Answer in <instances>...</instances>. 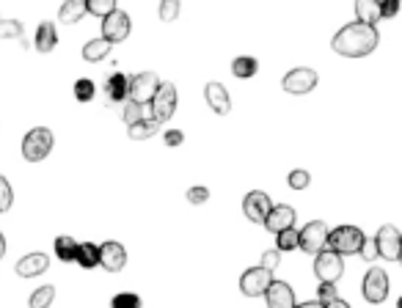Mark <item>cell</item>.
Returning <instances> with one entry per match:
<instances>
[{
	"mask_svg": "<svg viewBox=\"0 0 402 308\" xmlns=\"http://www.w3.org/2000/svg\"><path fill=\"white\" fill-rule=\"evenodd\" d=\"M83 14H86V3L83 0H67L61 6V11H58V20L67 23V25H75V23L83 20Z\"/></svg>",
	"mask_w": 402,
	"mask_h": 308,
	"instance_id": "cell-23",
	"label": "cell"
},
{
	"mask_svg": "<svg viewBox=\"0 0 402 308\" xmlns=\"http://www.w3.org/2000/svg\"><path fill=\"white\" fill-rule=\"evenodd\" d=\"M6 256V237H3V234H0V259Z\"/></svg>",
	"mask_w": 402,
	"mask_h": 308,
	"instance_id": "cell-45",
	"label": "cell"
},
{
	"mask_svg": "<svg viewBox=\"0 0 402 308\" xmlns=\"http://www.w3.org/2000/svg\"><path fill=\"white\" fill-rule=\"evenodd\" d=\"M400 11V0H386L380 3V17H394Z\"/></svg>",
	"mask_w": 402,
	"mask_h": 308,
	"instance_id": "cell-41",
	"label": "cell"
},
{
	"mask_svg": "<svg viewBox=\"0 0 402 308\" xmlns=\"http://www.w3.org/2000/svg\"><path fill=\"white\" fill-rule=\"evenodd\" d=\"M86 11H91L94 17H102V20H105V17H110V14L116 11V3H113V0H88V3H86Z\"/></svg>",
	"mask_w": 402,
	"mask_h": 308,
	"instance_id": "cell-30",
	"label": "cell"
},
{
	"mask_svg": "<svg viewBox=\"0 0 402 308\" xmlns=\"http://www.w3.org/2000/svg\"><path fill=\"white\" fill-rule=\"evenodd\" d=\"M130 14H125L122 8H116L110 17H105L102 20V39H108L110 45H119V42H125L127 36H130Z\"/></svg>",
	"mask_w": 402,
	"mask_h": 308,
	"instance_id": "cell-12",
	"label": "cell"
},
{
	"mask_svg": "<svg viewBox=\"0 0 402 308\" xmlns=\"http://www.w3.org/2000/svg\"><path fill=\"white\" fill-rule=\"evenodd\" d=\"M278 261H281V254H278V251H265V254H262V267H265L268 273L276 270Z\"/></svg>",
	"mask_w": 402,
	"mask_h": 308,
	"instance_id": "cell-40",
	"label": "cell"
},
{
	"mask_svg": "<svg viewBox=\"0 0 402 308\" xmlns=\"http://www.w3.org/2000/svg\"><path fill=\"white\" fill-rule=\"evenodd\" d=\"M110 308H141V297L132 295V292H119V295L110 300Z\"/></svg>",
	"mask_w": 402,
	"mask_h": 308,
	"instance_id": "cell-33",
	"label": "cell"
},
{
	"mask_svg": "<svg viewBox=\"0 0 402 308\" xmlns=\"http://www.w3.org/2000/svg\"><path fill=\"white\" fill-rule=\"evenodd\" d=\"M265 226H268V231H273V234L292 229V226H295V209L287 204L273 206L270 215H268V220H265Z\"/></svg>",
	"mask_w": 402,
	"mask_h": 308,
	"instance_id": "cell-17",
	"label": "cell"
},
{
	"mask_svg": "<svg viewBox=\"0 0 402 308\" xmlns=\"http://www.w3.org/2000/svg\"><path fill=\"white\" fill-rule=\"evenodd\" d=\"M270 196L268 193H262V190H251L246 199H243V212H246V218L253 220V223H265L268 220V215H270Z\"/></svg>",
	"mask_w": 402,
	"mask_h": 308,
	"instance_id": "cell-13",
	"label": "cell"
},
{
	"mask_svg": "<svg viewBox=\"0 0 402 308\" xmlns=\"http://www.w3.org/2000/svg\"><path fill=\"white\" fill-rule=\"evenodd\" d=\"M75 261L83 267V270L100 267V245H94V242H80V245H77Z\"/></svg>",
	"mask_w": 402,
	"mask_h": 308,
	"instance_id": "cell-20",
	"label": "cell"
},
{
	"mask_svg": "<svg viewBox=\"0 0 402 308\" xmlns=\"http://www.w3.org/2000/svg\"><path fill=\"white\" fill-rule=\"evenodd\" d=\"M281 88L287 91V94H309V91H314L317 88V72L314 69H309V66H295V69H289L284 80H281Z\"/></svg>",
	"mask_w": 402,
	"mask_h": 308,
	"instance_id": "cell-6",
	"label": "cell"
},
{
	"mask_svg": "<svg viewBox=\"0 0 402 308\" xmlns=\"http://www.w3.org/2000/svg\"><path fill=\"white\" fill-rule=\"evenodd\" d=\"M204 97H207V105H209L218 116H226L229 110H231V100H229L226 85H221V83H209V85L204 88Z\"/></svg>",
	"mask_w": 402,
	"mask_h": 308,
	"instance_id": "cell-18",
	"label": "cell"
},
{
	"mask_svg": "<svg viewBox=\"0 0 402 308\" xmlns=\"http://www.w3.org/2000/svg\"><path fill=\"white\" fill-rule=\"evenodd\" d=\"M75 97L80 100V102H91L94 100V83L91 80H77L75 83Z\"/></svg>",
	"mask_w": 402,
	"mask_h": 308,
	"instance_id": "cell-36",
	"label": "cell"
},
{
	"mask_svg": "<svg viewBox=\"0 0 402 308\" xmlns=\"http://www.w3.org/2000/svg\"><path fill=\"white\" fill-rule=\"evenodd\" d=\"M364 300L367 303H383L386 297H389V276H386V270H380V267H372L367 276H364Z\"/></svg>",
	"mask_w": 402,
	"mask_h": 308,
	"instance_id": "cell-10",
	"label": "cell"
},
{
	"mask_svg": "<svg viewBox=\"0 0 402 308\" xmlns=\"http://www.w3.org/2000/svg\"><path fill=\"white\" fill-rule=\"evenodd\" d=\"M400 264H402V251H400Z\"/></svg>",
	"mask_w": 402,
	"mask_h": 308,
	"instance_id": "cell-48",
	"label": "cell"
},
{
	"mask_svg": "<svg viewBox=\"0 0 402 308\" xmlns=\"http://www.w3.org/2000/svg\"><path fill=\"white\" fill-rule=\"evenodd\" d=\"M323 308H350V303H345L342 297H336V300H331L328 306H323Z\"/></svg>",
	"mask_w": 402,
	"mask_h": 308,
	"instance_id": "cell-44",
	"label": "cell"
},
{
	"mask_svg": "<svg viewBox=\"0 0 402 308\" xmlns=\"http://www.w3.org/2000/svg\"><path fill=\"white\" fill-rule=\"evenodd\" d=\"M149 105H151V119H154L157 124H166L176 110L174 83H160V88H157V94H154V100H151Z\"/></svg>",
	"mask_w": 402,
	"mask_h": 308,
	"instance_id": "cell-5",
	"label": "cell"
},
{
	"mask_svg": "<svg viewBox=\"0 0 402 308\" xmlns=\"http://www.w3.org/2000/svg\"><path fill=\"white\" fill-rule=\"evenodd\" d=\"M58 45V30L52 23H42L36 30V50L39 52H52Z\"/></svg>",
	"mask_w": 402,
	"mask_h": 308,
	"instance_id": "cell-22",
	"label": "cell"
},
{
	"mask_svg": "<svg viewBox=\"0 0 402 308\" xmlns=\"http://www.w3.org/2000/svg\"><path fill=\"white\" fill-rule=\"evenodd\" d=\"M355 17H358V23L375 28V23L380 20V3H375V0H358L355 3Z\"/></svg>",
	"mask_w": 402,
	"mask_h": 308,
	"instance_id": "cell-21",
	"label": "cell"
},
{
	"mask_svg": "<svg viewBox=\"0 0 402 308\" xmlns=\"http://www.w3.org/2000/svg\"><path fill=\"white\" fill-rule=\"evenodd\" d=\"M377 45H380L377 28H369L364 25V23L345 25L333 36V42H331V47L339 52V55H345V58H364V55H369V52L375 50Z\"/></svg>",
	"mask_w": 402,
	"mask_h": 308,
	"instance_id": "cell-1",
	"label": "cell"
},
{
	"mask_svg": "<svg viewBox=\"0 0 402 308\" xmlns=\"http://www.w3.org/2000/svg\"><path fill=\"white\" fill-rule=\"evenodd\" d=\"M50 267V256L47 254H28L17 261V276L20 278H36L42 273H47Z\"/></svg>",
	"mask_w": 402,
	"mask_h": 308,
	"instance_id": "cell-15",
	"label": "cell"
},
{
	"mask_svg": "<svg viewBox=\"0 0 402 308\" xmlns=\"http://www.w3.org/2000/svg\"><path fill=\"white\" fill-rule=\"evenodd\" d=\"M309 182H311V177H309L306 171H292V174H289V187H292V190H306Z\"/></svg>",
	"mask_w": 402,
	"mask_h": 308,
	"instance_id": "cell-38",
	"label": "cell"
},
{
	"mask_svg": "<svg viewBox=\"0 0 402 308\" xmlns=\"http://www.w3.org/2000/svg\"><path fill=\"white\" fill-rule=\"evenodd\" d=\"M160 88V80L154 72H141V75L130 77V100L138 105H149Z\"/></svg>",
	"mask_w": 402,
	"mask_h": 308,
	"instance_id": "cell-8",
	"label": "cell"
},
{
	"mask_svg": "<svg viewBox=\"0 0 402 308\" xmlns=\"http://www.w3.org/2000/svg\"><path fill=\"white\" fill-rule=\"evenodd\" d=\"M367 237L364 231L355 226H339V229L328 231V248L339 256H350V254H361Z\"/></svg>",
	"mask_w": 402,
	"mask_h": 308,
	"instance_id": "cell-2",
	"label": "cell"
},
{
	"mask_svg": "<svg viewBox=\"0 0 402 308\" xmlns=\"http://www.w3.org/2000/svg\"><path fill=\"white\" fill-rule=\"evenodd\" d=\"M52 143H55V138H52L50 129L33 127L23 138V157H25L28 162H42L52 152Z\"/></svg>",
	"mask_w": 402,
	"mask_h": 308,
	"instance_id": "cell-3",
	"label": "cell"
},
{
	"mask_svg": "<svg viewBox=\"0 0 402 308\" xmlns=\"http://www.w3.org/2000/svg\"><path fill=\"white\" fill-rule=\"evenodd\" d=\"M185 143V135L179 129H168L166 132V146H182Z\"/></svg>",
	"mask_w": 402,
	"mask_h": 308,
	"instance_id": "cell-43",
	"label": "cell"
},
{
	"mask_svg": "<svg viewBox=\"0 0 402 308\" xmlns=\"http://www.w3.org/2000/svg\"><path fill=\"white\" fill-rule=\"evenodd\" d=\"M157 129H160V124H157L154 119H144V122H138V124H132V127H130V132H127V135H130L132 141H147V138H151V135H154Z\"/></svg>",
	"mask_w": 402,
	"mask_h": 308,
	"instance_id": "cell-28",
	"label": "cell"
},
{
	"mask_svg": "<svg viewBox=\"0 0 402 308\" xmlns=\"http://www.w3.org/2000/svg\"><path fill=\"white\" fill-rule=\"evenodd\" d=\"M0 36L3 39H20V42H25L23 23H17V20H0Z\"/></svg>",
	"mask_w": 402,
	"mask_h": 308,
	"instance_id": "cell-31",
	"label": "cell"
},
{
	"mask_svg": "<svg viewBox=\"0 0 402 308\" xmlns=\"http://www.w3.org/2000/svg\"><path fill=\"white\" fill-rule=\"evenodd\" d=\"M77 245H80V242H75L72 237H58V239H55V256L61 259V261H75Z\"/></svg>",
	"mask_w": 402,
	"mask_h": 308,
	"instance_id": "cell-27",
	"label": "cell"
},
{
	"mask_svg": "<svg viewBox=\"0 0 402 308\" xmlns=\"http://www.w3.org/2000/svg\"><path fill=\"white\" fill-rule=\"evenodd\" d=\"M110 42L108 39H91L86 47H83V58L86 61H91V64H97V61H102V58H108V52H110Z\"/></svg>",
	"mask_w": 402,
	"mask_h": 308,
	"instance_id": "cell-25",
	"label": "cell"
},
{
	"mask_svg": "<svg viewBox=\"0 0 402 308\" xmlns=\"http://www.w3.org/2000/svg\"><path fill=\"white\" fill-rule=\"evenodd\" d=\"M127 264V251L122 248V242L108 239L100 245V267H105L108 273H122Z\"/></svg>",
	"mask_w": 402,
	"mask_h": 308,
	"instance_id": "cell-14",
	"label": "cell"
},
{
	"mask_svg": "<svg viewBox=\"0 0 402 308\" xmlns=\"http://www.w3.org/2000/svg\"><path fill=\"white\" fill-rule=\"evenodd\" d=\"M270 283H273V273H268L265 267H251L240 276V292L246 297H259V295H268Z\"/></svg>",
	"mask_w": 402,
	"mask_h": 308,
	"instance_id": "cell-9",
	"label": "cell"
},
{
	"mask_svg": "<svg viewBox=\"0 0 402 308\" xmlns=\"http://www.w3.org/2000/svg\"><path fill=\"white\" fill-rule=\"evenodd\" d=\"M52 300H55V286H39L33 295H30V300H28V306L30 308H50Z\"/></svg>",
	"mask_w": 402,
	"mask_h": 308,
	"instance_id": "cell-26",
	"label": "cell"
},
{
	"mask_svg": "<svg viewBox=\"0 0 402 308\" xmlns=\"http://www.w3.org/2000/svg\"><path fill=\"white\" fill-rule=\"evenodd\" d=\"M301 245V234L295 229H287L281 231V234H276V251L278 254H284V251H295Z\"/></svg>",
	"mask_w": 402,
	"mask_h": 308,
	"instance_id": "cell-29",
	"label": "cell"
},
{
	"mask_svg": "<svg viewBox=\"0 0 402 308\" xmlns=\"http://www.w3.org/2000/svg\"><path fill=\"white\" fill-rule=\"evenodd\" d=\"M361 256L367 259V261H375V259H377V245H375V239H367V242H364V248H361Z\"/></svg>",
	"mask_w": 402,
	"mask_h": 308,
	"instance_id": "cell-42",
	"label": "cell"
},
{
	"mask_svg": "<svg viewBox=\"0 0 402 308\" xmlns=\"http://www.w3.org/2000/svg\"><path fill=\"white\" fill-rule=\"evenodd\" d=\"M207 199H209V190H207V187H190V190H188V201H190V204H204V201H207Z\"/></svg>",
	"mask_w": 402,
	"mask_h": 308,
	"instance_id": "cell-39",
	"label": "cell"
},
{
	"mask_svg": "<svg viewBox=\"0 0 402 308\" xmlns=\"http://www.w3.org/2000/svg\"><path fill=\"white\" fill-rule=\"evenodd\" d=\"M314 276L320 278V283H336L345 276V259L333 254L331 248H326L314 259Z\"/></svg>",
	"mask_w": 402,
	"mask_h": 308,
	"instance_id": "cell-4",
	"label": "cell"
},
{
	"mask_svg": "<svg viewBox=\"0 0 402 308\" xmlns=\"http://www.w3.org/2000/svg\"><path fill=\"white\" fill-rule=\"evenodd\" d=\"M301 251H306V254H323L328 248V226L323 223V220H311L309 226H303L301 231Z\"/></svg>",
	"mask_w": 402,
	"mask_h": 308,
	"instance_id": "cell-7",
	"label": "cell"
},
{
	"mask_svg": "<svg viewBox=\"0 0 402 308\" xmlns=\"http://www.w3.org/2000/svg\"><path fill=\"white\" fill-rule=\"evenodd\" d=\"M295 308H323V303L314 300V303H303V306H295Z\"/></svg>",
	"mask_w": 402,
	"mask_h": 308,
	"instance_id": "cell-46",
	"label": "cell"
},
{
	"mask_svg": "<svg viewBox=\"0 0 402 308\" xmlns=\"http://www.w3.org/2000/svg\"><path fill=\"white\" fill-rule=\"evenodd\" d=\"M259 72V61L251 58V55H240V58H234L231 61V75L240 77V80H248Z\"/></svg>",
	"mask_w": 402,
	"mask_h": 308,
	"instance_id": "cell-24",
	"label": "cell"
},
{
	"mask_svg": "<svg viewBox=\"0 0 402 308\" xmlns=\"http://www.w3.org/2000/svg\"><path fill=\"white\" fill-rule=\"evenodd\" d=\"M268 308H295V292L284 281H273L268 286Z\"/></svg>",
	"mask_w": 402,
	"mask_h": 308,
	"instance_id": "cell-16",
	"label": "cell"
},
{
	"mask_svg": "<svg viewBox=\"0 0 402 308\" xmlns=\"http://www.w3.org/2000/svg\"><path fill=\"white\" fill-rule=\"evenodd\" d=\"M179 11H182L179 0H163L160 3V20L163 23H174L176 17H179Z\"/></svg>",
	"mask_w": 402,
	"mask_h": 308,
	"instance_id": "cell-34",
	"label": "cell"
},
{
	"mask_svg": "<svg viewBox=\"0 0 402 308\" xmlns=\"http://www.w3.org/2000/svg\"><path fill=\"white\" fill-rule=\"evenodd\" d=\"M397 308H402V297H400V300H397Z\"/></svg>",
	"mask_w": 402,
	"mask_h": 308,
	"instance_id": "cell-47",
	"label": "cell"
},
{
	"mask_svg": "<svg viewBox=\"0 0 402 308\" xmlns=\"http://www.w3.org/2000/svg\"><path fill=\"white\" fill-rule=\"evenodd\" d=\"M11 204H14V190L6 177H0V212H8Z\"/></svg>",
	"mask_w": 402,
	"mask_h": 308,
	"instance_id": "cell-35",
	"label": "cell"
},
{
	"mask_svg": "<svg viewBox=\"0 0 402 308\" xmlns=\"http://www.w3.org/2000/svg\"><path fill=\"white\" fill-rule=\"evenodd\" d=\"M375 245H377V256H383L386 261H397L402 251V234L400 229L394 226H380L375 237Z\"/></svg>",
	"mask_w": 402,
	"mask_h": 308,
	"instance_id": "cell-11",
	"label": "cell"
},
{
	"mask_svg": "<svg viewBox=\"0 0 402 308\" xmlns=\"http://www.w3.org/2000/svg\"><path fill=\"white\" fill-rule=\"evenodd\" d=\"M339 295H336V286L333 283H320V289H317V303H323L328 306L331 300H336Z\"/></svg>",
	"mask_w": 402,
	"mask_h": 308,
	"instance_id": "cell-37",
	"label": "cell"
},
{
	"mask_svg": "<svg viewBox=\"0 0 402 308\" xmlns=\"http://www.w3.org/2000/svg\"><path fill=\"white\" fill-rule=\"evenodd\" d=\"M147 107L144 105H138V102H130L125 105V122H127V127H132V124H138V122H144L147 119V113H144Z\"/></svg>",
	"mask_w": 402,
	"mask_h": 308,
	"instance_id": "cell-32",
	"label": "cell"
},
{
	"mask_svg": "<svg viewBox=\"0 0 402 308\" xmlns=\"http://www.w3.org/2000/svg\"><path fill=\"white\" fill-rule=\"evenodd\" d=\"M105 91H108V100L110 102H130V77L125 72H113L105 83Z\"/></svg>",
	"mask_w": 402,
	"mask_h": 308,
	"instance_id": "cell-19",
	"label": "cell"
}]
</instances>
